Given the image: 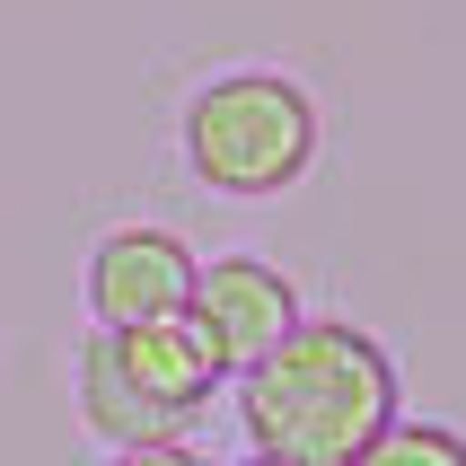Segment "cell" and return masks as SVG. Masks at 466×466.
I'll return each mask as SVG.
<instances>
[{
	"instance_id": "6da1fadb",
	"label": "cell",
	"mask_w": 466,
	"mask_h": 466,
	"mask_svg": "<svg viewBox=\"0 0 466 466\" xmlns=\"http://www.w3.org/2000/svg\"><path fill=\"white\" fill-rule=\"evenodd\" d=\"M238 422L264 458L290 466H352L396 422V361L361 326H290L282 352H264L238 379Z\"/></svg>"
},
{
	"instance_id": "7a4b0ae2",
	"label": "cell",
	"mask_w": 466,
	"mask_h": 466,
	"mask_svg": "<svg viewBox=\"0 0 466 466\" xmlns=\"http://www.w3.org/2000/svg\"><path fill=\"white\" fill-rule=\"evenodd\" d=\"M309 158H317V106L282 71H229L194 88L185 106V167L211 194H238V203L282 194L309 177Z\"/></svg>"
},
{
	"instance_id": "3957f363",
	"label": "cell",
	"mask_w": 466,
	"mask_h": 466,
	"mask_svg": "<svg viewBox=\"0 0 466 466\" xmlns=\"http://www.w3.org/2000/svg\"><path fill=\"white\" fill-rule=\"evenodd\" d=\"M194 273L203 264L185 256L177 229H106L97 256H88V309H97L106 335H124V326L194 309Z\"/></svg>"
},
{
	"instance_id": "277c9868",
	"label": "cell",
	"mask_w": 466,
	"mask_h": 466,
	"mask_svg": "<svg viewBox=\"0 0 466 466\" xmlns=\"http://www.w3.org/2000/svg\"><path fill=\"white\" fill-rule=\"evenodd\" d=\"M194 317H203L220 370L247 379L264 352L290 343V326H299V290H290L273 264H256V256H220V264L194 273Z\"/></svg>"
},
{
	"instance_id": "5b68a950",
	"label": "cell",
	"mask_w": 466,
	"mask_h": 466,
	"mask_svg": "<svg viewBox=\"0 0 466 466\" xmlns=\"http://www.w3.org/2000/svg\"><path fill=\"white\" fill-rule=\"evenodd\" d=\"M115 361H124V379L150 396L167 422H185L194 405H211V396H220V379H229L194 309L150 317V326H124V335H115Z\"/></svg>"
},
{
	"instance_id": "8992f818",
	"label": "cell",
	"mask_w": 466,
	"mask_h": 466,
	"mask_svg": "<svg viewBox=\"0 0 466 466\" xmlns=\"http://www.w3.org/2000/svg\"><path fill=\"white\" fill-rule=\"evenodd\" d=\"M79 422L97 431V441H124V449H141V441H167L177 422L158 414L150 396L124 379V361H115V335H88V352H79Z\"/></svg>"
},
{
	"instance_id": "52a82bcc",
	"label": "cell",
	"mask_w": 466,
	"mask_h": 466,
	"mask_svg": "<svg viewBox=\"0 0 466 466\" xmlns=\"http://www.w3.org/2000/svg\"><path fill=\"white\" fill-rule=\"evenodd\" d=\"M352 466H466V441L449 422H388Z\"/></svg>"
},
{
	"instance_id": "ba28073f",
	"label": "cell",
	"mask_w": 466,
	"mask_h": 466,
	"mask_svg": "<svg viewBox=\"0 0 466 466\" xmlns=\"http://www.w3.org/2000/svg\"><path fill=\"white\" fill-rule=\"evenodd\" d=\"M115 466H211V458L185 441H141V449H115Z\"/></svg>"
},
{
	"instance_id": "9c48e42d",
	"label": "cell",
	"mask_w": 466,
	"mask_h": 466,
	"mask_svg": "<svg viewBox=\"0 0 466 466\" xmlns=\"http://www.w3.org/2000/svg\"><path fill=\"white\" fill-rule=\"evenodd\" d=\"M247 466H290V458H264V449H256V458H247Z\"/></svg>"
}]
</instances>
